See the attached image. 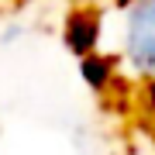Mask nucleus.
Segmentation results:
<instances>
[{"label":"nucleus","instance_id":"7ed1b4c3","mask_svg":"<svg viewBox=\"0 0 155 155\" xmlns=\"http://www.w3.org/2000/svg\"><path fill=\"white\" fill-rule=\"evenodd\" d=\"M83 69H86V79L93 83L97 90H107L117 79V72H114V66L107 62L104 55H86V62H83Z\"/></svg>","mask_w":155,"mask_h":155},{"label":"nucleus","instance_id":"20e7f679","mask_svg":"<svg viewBox=\"0 0 155 155\" xmlns=\"http://www.w3.org/2000/svg\"><path fill=\"white\" fill-rule=\"evenodd\" d=\"M117 4H127V0H117Z\"/></svg>","mask_w":155,"mask_h":155},{"label":"nucleus","instance_id":"f03ea898","mask_svg":"<svg viewBox=\"0 0 155 155\" xmlns=\"http://www.w3.org/2000/svg\"><path fill=\"white\" fill-rule=\"evenodd\" d=\"M97 38H100V21H97V14L79 11V14L69 17V24H66V41L72 45V52L86 55V52L97 45Z\"/></svg>","mask_w":155,"mask_h":155},{"label":"nucleus","instance_id":"f257e3e1","mask_svg":"<svg viewBox=\"0 0 155 155\" xmlns=\"http://www.w3.org/2000/svg\"><path fill=\"white\" fill-rule=\"evenodd\" d=\"M121 52L138 76H155V0H127Z\"/></svg>","mask_w":155,"mask_h":155}]
</instances>
